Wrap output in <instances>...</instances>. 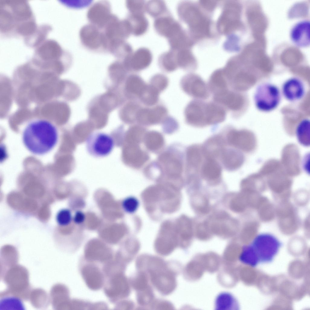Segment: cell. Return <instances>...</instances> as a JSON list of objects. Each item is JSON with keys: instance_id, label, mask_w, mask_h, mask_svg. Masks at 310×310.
Here are the masks:
<instances>
[{"instance_id": "cell-1", "label": "cell", "mask_w": 310, "mask_h": 310, "mask_svg": "<svg viewBox=\"0 0 310 310\" xmlns=\"http://www.w3.org/2000/svg\"><path fill=\"white\" fill-rule=\"evenodd\" d=\"M38 26L28 3L24 0H2L0 2V30L7 37L32 35Z\"/></svg>"}, {"instance_id": "cell-2", "label": "cell", "mask_w": 310, "mask_h": 310, "mask_svg": "<svg viewBox=\"0 0 310 310\" xmlns=\"http://www.w3.org/2000/svg\"><path fill=\"white\" fill-rule=\"evenodd\" d=\"M58 140V133L55 125L43 119L32 120L23 131V141L27 148L32 153L42 155L50 151Z\"/></svg>"}, {"instance_id": "cell-3", "label": "cell", "mask_w": 310, "mask_h": 310, "mask_svg": "<svg viewBox=\"0 0 310 310\" xmlns=\"http://www.w3.org/2000/svg\"><path fill=\"white\" fill-rule=\"evenodd\" d=\"M282 245L281 242L272 235L260 234L251 244L243 247L239 260L244 264L253 267L259 263L271 262Z\"/></svg>"}, {"instance_id": "cell-4", "label": "cell", "mask_w": 310, "mask_h": 310, "mask_svg": "<svg viewBox=\"0 0 310 310\" xmlns=\"http://www.w3.org/2000/svg\"><path fill=\"white\" fill-rule=\"evenodd\" d=\"M184 116L188 124L200 127L223 122L226 119V112L223 107L213 101L205 102L196 99L187 104Z\"/></svg>"}, {"instance_id": "cell-5", "label": "cell", "mask_w": 310, "mask_h": 310, "mask_svg": "<svg viewBox=\"0 0 310 310\" xmlns=\"http://www.w3.org/2000/svg\"><path fill=\"white\" fill-rule=\"evenodd\" d=\"M2 279L7 288L1 293V296L11 295L22 300H29L32 289L29 282L28 272L25 267L15 265L2 274Z\"/></svg>"}, {"instance_id": "cell-6", "label": "cell", "mask_w": 310, "mask_h": 310, "mask_svg": "<svg viewBox=\"0 0 310 310\" xmlns=\"http://www.w3.org/2000/svg\"><path fill=\"white\" fill-rule=\"evenodd\" d=\"M281 100V92L279 88L273 84L264 83L256 88L253 96L256 107L259 111L269 112L275 109Z\"/></svg>"}, {"instance_id": "cell-7", "label": "cell", "mask_w": 310, "mask_h": 310, "mask_svg": "<svg viewBox=\"0 0 310 310\" xmlns=\"http://www.w3.org/2000/svg\"><path fill=\"white\" fill-rule=\"evenodd\" d=\"M71 55L52 39L45 40L35 48L33 58L52 64H58L70 60Z\"/></svg>"}, {"instance_id": "cell-8", "label": "cell", "mask_w": 310, "mask_h": 310, "mask_svg": "<svg viewBox=\"0 0 310 310\" xmlns=\"http://www.w3.org/2000/svg\"><path fill=\"white\" fill-rule=\"evenodd\" d=\"M86 146L90 155L96 158H103L107 156L112 152L115 142L110 134L102 132H95L88 136Z\"/></svg>"}, {"instance_id": "cell-9", "label": "cell", "mask_w": 310, "mask_h": 310, "mask_svg": "<svg viewBox=\"0 0 310 310\" xmlns=\"http://www.w3.org/2000/svg\"><path fill=\"white\" fill-rule=\"evenodd\" d=\"M180 86L185 93L194 98L205 100L210 95L207 84L200 75L195 74L189 73L183 76Z\"/></svg>"}, {"instance_id": "cell-10", "label": "cell", "mask_w": 310, "mask_h": 310, "mask_svg": "<svg viewBox=\"0 0 310 310\" xmlns=\"http://www.w3.org/2000/svg\"><path fill=\"white\" fill-rule=\"evenodd\" d=\"M214 102L230 111L234 118L239 116L244 105L243 97L238 91L229 88L213 95Z\"/></svg>"}, {"instance_id": "cell-11", "label": "cell", "mask_w": 310, "mask_h": 310, "mask_svg": "<svg viewBox=\"0 0 310 310\" xmlns=\"http://www.w3.org/2000/svg\"><path fill=\"white\" fill-rule=\"evenodd\" d=\"M100 29L91 24L82 28L79 35L81 43L84 47L94 51H106L104 33Z\"/></svg>"}, {"instance_id": "cell-12", "label": "cell", "mask_w": 310, "mask_h": 310, "mask_svg": "<svg viewBox=\"0 0 310 310\" xmlns=\"http://www.w3.org/2000/svg\"><path fill=\"white\" fill-rule=\"evenodd\" d=\"M207 222L212 234L220 236H229L235 235L237 223L226 213L221 212L213 215Z\"/></svg>"}, {"instance_id": "cell-13", "label": "cell", "mask_w": 310, "mask_h": 310, "mask_svg": "<svg viewBox=\"0 0 310 310\" xmlns=\"http://www.w3.org/2000/svg\"><path fill=\"white\" fill-rule=\"evenodd\" d=\"M109 4L106 1L98 2L90 7L87 18L90 24L100 29L104 28L114 15L111 13Z\"/></svg>"}, {"instance_id": "cell-14", "label": "cell", "mask_w": 310, "mask_h": 310, "mask_svg": "<svg viewBox=\"0 0 310 310\" xmlns=\"http://www.w3.org/2000/svg\"><path fill=\"white\" fill-rule=\"evenodd\" d=\"M152 60V55L147 48L142 47L123 59V62L127 71H139L147 68Z\"/></svg>"}, {"instance_id": "cell-15", "label": "cell", "mask_w": 310, "mask_h": 310, "mask_svg": "<svg viewBox=\"0 0 310 310\" xmlns=\"http://www.w3.org/2000/svg\"><path fill=\"white\" fill-rule=\"evenodd\" d=\"M168 110L163 105H159L152 107H141L136 116V121L147 125L158 124L167 116Z\"/></svg>"}, {"instance_id": "cell-16", "label": "cell", "mask_w": 310, "mask_h": 310, "mask_svg": "<svg viewBox=\"0 0 310 310\" xmlns=\"http://www.w3.org/2000/svg\"><path fill=\"white\" fill-rule=\"evenodd\" d=\"M284 97L291 102L301 100L305 94V85L303 81L296 77H292L283 84L281 92Z\"/></svg>"}, {"instance_id": "cell-17", "label": "cell", "mask_w": 310, "mask_h": 310, "mask_svg": "<svg viewBox=\"0 0 310 310\" xmlns=\"http://www.w3.org/2000/svg\"><path fill=\"white\" fill-rule=\"evenodd\" d=\"M153 24L156 32L168 39L181 30L179 23L169 14L156 18Z\"/></svg>"}, {"instance_id": "cell-18", "label": "cell", "mask_w": 310, "mask_h": 310, "mask_svg": "<svg viewBox=\"0 0 310 310\" xmlns=\"http://www.w3.org/2000/svg\"><path fill=\"white\" fill-rule=\"evenodd\" d=\"M292 41L296 46L306 48L310 45V22L308 20L302 21L292 27L290 33Z\"/></svg>"}, {"instance_id": "cell-19", "label": "cell", "mask_w": 310, "mask_h": 310, "mask_svg": "<svg viewBox=\"0 0 310 310\" xmlns=\"http://www.w3.org/2000/svg\"><path fill=\"white\" fill-rule=\"evenodd\" d=\"M68 288L61 284H56L52 287L50 292V301L55 309L68 308L69 293Z\"/></svg>"}, {"instance_id": "cell-20", "label": "cell", "mask_w": 310, "mask_h": 310, "mask_svg": "<svg viewBox=\"0 0 310 310\" xmlns=\"http://www.w3.org/2000/svg\"><path fill=\"white\" fill-rule=\"evenodd\" d=\"M159 160L168 176L177 177L180 176L182 165L174 155L169 152L163 153L160 156Z\"/></svg>"}, {"instance_id": "cell-21", "label": "cell", "mask_w": 310, "mask_h": 310, "mask_svg": "<svg viewBox=\"0 0 310 310\" xmlns=\"http://www.w3.org/2000/svg\"><path fill=\"white\" fill-rule=\"evenodd\" d=\"M147 84L140 76L132 74L127 78L125 88L129 98L135 100L139 99Z\"/></svg>"}, {"instance_id": "cell-22", "label": "cell", "mask_w": 310, "mask_h": 310, "mask_svg": "<svg viewBox=\"0 0 310 310\" xmlns=\"http://www.w3.org/2000/svg\"><path fill=\"white\" fill-rule=\"evenodd\" d=\"M227 137L228 143L235 147L245 150H248L250 147V135L245 131L231 129L228 133Z\"/></svg>"}, {"instance_id": "cell-23", "label": "cell", "mask_w": 310, "mask_h": 310, "mask_svg": "<svg viewBox=\"0 0 310 310\" xmlns=\"http://www.w3.org/2000/svg\"><path fill=\"white\" fill-rule=\"evenodd\" d=\"M207 85L210 92L213 95L229 88L223 69L216 70L211 74Z\"/></svg>"}, {"instance_id": "cell-24", "label": "cell", "mask_w": 310, "mask_h": 310, "mask_svg": "<svg viewBox=\"0 0 310 310\" xmlns=\"http://www.w3.org/2000/svg\"><path fill=\"white\" fill-rule=\"evenodd\" d=\"M126 19L130 24L131 34L140 36L147 31L149 23L144 14H130Z\"/></svg>"}, {"instance_id": "cell-25", "label": "cell", "mask_w": 310, "mask_h": 310, "mask_svg": "<svg viewBox=\"0 0 310 310\" xmlns=\"http://www.w3.org/2000/svg\"><path fill=\"white\" fill-rule=\"evenodd\" d=\"M127 158L135 168L141 167L149 159L147 153L142 150L139 144H131L127 150Z\"/></svg>"}, {"instance_id": "cell-26", "label": "cell", "mask_w": 310, "mask_h": 310, "mask_svg": "<svg viewBox=\"0 0 310 310\" xmlns=\"http://www.w3.org/2000/svg\"><path fill=\"white\" fill-rule=\"evenodd\" d=\"M221 169L219 163L212 158H208L201 169L202 176L207 181L213 183L219 180Z\"/></svg>"}, {"instance_id": "cell-27", "label": "cell", "mask_w": 310, "mask_h": 310, "mask_svg": "<svg viewBox=\"0 0 310 310\" xmlns=\"http://www.w3.org/2000/svg\"><path fill=\"white\" fill-rule=\"evenodd\" d=\"M222 152V161L226 169L233 170L242 165L243 157L238 151L229 149L223 150Z\"/></svg>"}, {"instance_id": "cell-28", "label": "cell", "mask_w": 310, "mask_h": 310, "mask_svg": "<svg viewBox=\"0 0 310 310\" xmlns=\"http://www.w3.org/2000/svg\"><path fill=\"white\" fill-rule=\"evenodd\" d=\"M215 310H238L239 305L236 298L231 293L222 292L216 296L215 301Z\"/></svg>"}, {"instance_id": "cell-29", "label": "cell", "mask_w": 310, "mask_h": 310, "mask_svg": "<svg viewBox=\"0 0 310 310\" xmlns=\"http://www.w3.org/2000/svg\"><path fill=\"white\" fill-rule=\"evenodd\" d=\"M158 62L160 68L166 72H173L178 68L176 51L171 50L162 54L159 57Z\"/></svg>"}, {"instance_id": "cell-30", "label": "cell", "mask_w": 310, "mask_h": 310, "mask_svg": "<svg viewBox=\"0 0 310 310\" xmlns=\"http://www.w3.org/2000/svg\"><path fill=\"white\" fill-rule=\"evenodd\" d=\"M141 107L139 103L135 101L129 102L121 110L120 116L127 123H134L136 121L137 114Z\"/></svg>"}, {"instance_id": "cell-31", "label": "cell", "mask_w": 310, "mask_h": 310, "mask_svg": "<svg viewBox=\"0 0 310 310\" xmlns=\"http://www.w3.org/2000/svg\"><path fill=\"white\" fill-rule=\"evenodd\" d=\"M51 29V27L48 25H40L31 37L25 40V44L29 47L36 48L45 40Z\"/></svg>"}, {"instance_id": "cell-32", "label": "cell", "mask_w": 310, "mask_h": 310, "mask_svg": "<svg viewBox=\"0 0 310 310\" xmlns=\"http://www.w3.org/2000/svg\"><path fill=\"white\" fill-rule=\"evenodd\" d=\"M144 143L148 149L155 151L163 147L164 143V138L160 133L155 131H151L145 135Z\"/></svg>"}, {"instance_id": "cell-33", "label": "cell", "mask_w": 310, "mask_h": 310, "mask_svg": "<svg viewBox=\"0 0 310 310\" xmlns=\"http://www.w3.org/2000/svg\"><path fill=\"white\" fill-rule=\"evenodd\" d=\"M146 11L151 16L156 18L169 14L165 3L160 0L148 1L146 3Z\"/></svg>"}, {"instance_id": "cell-34", "label": "cell", "mask_w": 310, "mask_h": 310, "mask_svg": "<svg viewBox=\"0 0 310 310\" xmlns=\"http://www.w3.org/2000/svg\"><path fill=\"white\" fill-rule=\"evenodd\" d=\"M160 93L150 84H147L138 99L145 105L151 106L158 102Z\"/></svg>"}, {"instance_id": "cell-35", "label": "cell", "mask_w": 310, "mask_h": 310, "mask_svg": "<svg viewBox=\"0 0 310 310\" xmlns=\"http://www.w3.org/2000/svg\"><path fill=\"white\" fill-rule=\"evenodd\" d=\"M310 128V120L308 118L301 120L296 128V134L298 141L305 146L309 145Z\"/></svg>"}, {"instance_id": "cell-36", "label": "cell", "mask_w": 310, "mask_h": 310, "mask_svg": "<svg viewBox=\"0 0 310 310\" xmlns=\"http://www.w3.org/2000/svg\"><path fill=\"white\" fill-rule=\"evenodd\" d=\"M223 141L221 138L218 137L212 138L208 140L204 148V153L208 158H213L217 156L220 152H222Z\"/></svg>"}, {"instance_id": "cell-37", "label": "cell", "mask_w": 310, "mask_h": 310, "mask_svg": "<svg viewBox=\"0 0 310 310\" xmlns=\"http://www.w3.org/2000/svg\"><path fill=\"white\" fill-rule=\"evenodd\" d=\"M127 71L123 62L119 61L112 63L109 68L110 76L112 80L117 84L120 83L123 81Z\"/></svg>"}, {"instance_id": "cell-38", "label": "cell", "mask_w": 310, "mask_h": 310, "mask_svg": "<svg viewBox=\"0 0 310 310\" xmlns=\"http://www.w3.org/2000/svg\"><path fill=\"white\" fill-rule=\"evenodd\" d=\"M98 103L103 109L109 113L117 106L119 100L114 94L108 92L100 97Z\"/></svg>"}, {"instance_id": "cell-39", "label": "cell", "mask_w": 310, "mask_h": 310, "mask_svg": "<svg viewBox=\"0 0 310 310\" xmlns=\"http://www.w3.org/2000/svg\"><path fill=\"white\" fill-rule=\"evenodd\" d=\"M200 150L196 146H193L189 147L186 151L187 162L190 167L196 168L201 161L202 157Z\"/></svg>"}, {"instance_id": "cell-40", "label": "cell", "mask_w": 310, "mask_h": 310, "mask_svg": "<svg viewBox=\"0 0 310 310\" xmlns=\"http://www.w3.org/2000/svg\"><path fill=\"white\" fill-rule=\"evenodd\" d=\"M176 60L178 67L188 70H194L195 64L187 57V52L182 49L176 51Z\"/></svg>"}, {"instance_id": "cell-41", "label": "cell", "mask_w": 310, "mask_h": 310, "mask_svg": "<svg viewBox=\"0 0 310 310\" xmlns=\"http://www.w3.org/2000/svg\"><path fill=\"white\" fill-rule=\"evenodd\" d=\"M108 113L98 103L90 109L89 116L91 119L100 123L104 124L107 120Z\"/></svg>"}, {"instance_id": "cell-42", "label": "cell", "mask_w": 310, "mask_h": 310, "mask_svg": "<svg viewBox=\"0 0 310 310\" xmlns=\"http://www.w3.org/2000/svg\"><path fill=\"white\" fill-rule=\"evenodd\" d=\"M193 204L194 209L200 213H207L209 211V201L204 195L197 194L194 196Z\"/></svg>"}, {"instance_id": "cell-43", "label": "cell", "mask_w": 310, "mask_h": 310, "mask_svg": "<svg viewBox=\"0 0 310 310\" xmlns=\"http://www.w3.org/2000/svg\"><path fill=\"white\" fill-rule=\"evenodd\" d=\"M169 82V79L166 76L158 74L152 77L149 84L160 93L167 87Z\"/></svg>"}, {"instance_id": "cell-44", "label": "cell", "mask_w": 310, "mask_h": 310, "mask_svg": "<svg viewBox=\"0 0 310 310\" xmlns=\"http://www.w3.org/2000/svg\"><path fill=\"white\" fill-rule=\"evenodd\" d=\"M126 6L130 14H144L146 12V3L143 1L128 0Z\"/></svg>"}, {"instance_id": "cell-45", "label": "cell", "mask_w": 310, "mask_h": 310, "mask_svg": "<svg viewBox=\"0 0 310 310\" xmlns=\"http://www.w3.org/2000/svg\"><path fill=\"white\" fill-rule=\"evenodd\" d=\"M73 216L71 211L67 208L60 210L56 216V220L60 226H65L69 225L72 221Z\"/></svg>"}, {"instance_id": "cell-46", "label": "cell", "mask_w": 310, "mask_h": 310, "mask_svg": "<svg viewBox=\"0 0 310 310\" xmlns=\"http://www.w3.org/2000/svg\"><path fill=\"white\" fill-rule=\"evenodd\" d=\"M34 290H34H32L29 298L31 302L33 305L37 307V306L43 305V304L45 305L46 302L48 303V296L45 291L42 290L41 293H39L40 290L39 289V293H37L36 289Z\"/></svg>"}, {"instance_id": "cell-47", "label": "cell", "mask_w": 310, "mask_h": 310, "mask_svg": "<svg viewBox=\"0 0 310 310\" xmlns=\"http://www.w3.org/2000/svg\"><path fill=\"white\" fill-rule=\"evenodd\" d=\"M139 205L138 200L133 196H129L124 199L121 203L123 209L126 212L132 213L137 209Z\"/></svg>"}, {"instance_id": "cell-48", "label": "cell", "mask_w": 310, "mask_h": 310, "mask_svg": "<svg viewBox=\"0 0 310 310\" xmlns=\"http://www.w3.org/2000/svg\"><path fill=\"white\" fill-rule=\"evenodd\" d=\"M144 132V129L140 126L134 125L131 127L129 130V140L131 144H139Z\"/></svg>"}, {"instance_id": "cell-49", "label": "cell", "mask_w": 310, "mask_h": 310, "mask_svg": "<svg viewBox=\"0 0 310 310\" xmlns=\"http://www.w3.org/2000/svg\"><path fill=\"white\" fill-rule=\"evenodd\" d=\"M196 236L200 238H207L213 234L207 222L199 224L196 227Z\"/></svg>"}, {"instance_id": "cell-50", "label": "cell", "mask_w": 310, "mask_h": 310, "mask_svg": "<svg viewBox=\"0 0 310 310\" xmlns=\"http://www.w3.org/2000/svg\"><path fill=\"white\" fill-rule=\"evenodd\" d=\"M85 219L86 215L84 213L78 210L75 211L73 216L72 221L76 225H80L84 222Z\"/></svg>"}]
</instances>
